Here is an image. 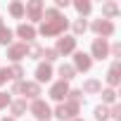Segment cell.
Wrapping results in <instances>:
<instances>
[{"label":"cell","instance_id":"22","mask_svg":"<svg viewBox=\"0 0 121 121\" xmlns=\"http://www.w3.org/2000/svg\"><path fill=\"white\" fill-rule=\"evenodd\" d=\"M74 7H76V10H78V14L83 17V14H88V12H90V7H93V5L88 3V0H76Z\"/></svg>","mask_w":121,"mask_h":121},{"label":"cell","instance_id":"14","mask_svg":"<svg viewBox=\"0 0 121 121\" xmlns=\"http://www.w3.org/2000/svg\"><path fill=\"white\" fill-rule=\"evenodd\" d=\"M17 36L24 38V43H31V40L36 38V29H33L31 24H19V26H17Z\"/></svg>","mask_w":121,"mask_h":121},{"label":"cell","instance_id":"1","mask_svg":"<svg viewBox=\"0 0 121 121\" xmlns=\"http://www.w3.org/2000/svg\"><path fill=\"white\" fill-rule=\"evenodd\" d=\"M67 26H69V22H67L64 14L57 17V19H45L43 26H40V36H45V38H50V36H59V33H64Z\"/></svg>","mask_w":121,"mask_h":121},{"label":"cell","instance_id":"16","mask_svg":"<svg viewBox=\"0 0 121 121\" xmlns=\"http://www.w3.org/2000/svg\"><path fill=\"white\" fill-rule=\"evenodd\" d=\"M10 109H12V119H14V116H24V114H26V100H14V102H10Z\"/></svg>","mask_w":121,"mask_h":121},{"label":"cell","instance_id":"12","mask_svg":"<svg viewBox=\"0 0 121 121\" xmlns=\"http://www.w3.org/2000/svg\"><path fill=\"white\" fill-rule=\"evenodd\" d=\"M50 78H52V67H50L48 62H45V64H38V67H36V83L40 86V83H48Z\"/></svg>","mask_w":121,"mask_h":121},{"label":"cell","instance_id":"30","mask_svg":"<svg viewBox=\"0 0 121 121\" xmlns=\"http://www.w3.org/2000/svg\"><path fill=\"white\" fill-rule=\"evenodd\" d=\"M10 102H12V100H10V95H7V93H0V109H5Z\"/></svg>","mask_w":121,"mask_h":121},{"label":"cell","instance_id":"17","mask_svg":"<svg viewBox=\"0 0 121 121\" xmlns=\"http://www.w3.org/2000/svg\"><path fill=\"white\" fill-rule=\"evenodd\" d=\"M102 90V83L97 81V78H88L86 83H83V90L81 93H100Z\"/></svg>","mask_w":121,"mask_h":121},{"label":"cell","instance_id":"10","mask_svg":"<svg viewBox=\"0 0 121 121\" xmlns=\"http://www.w3.org/2000/svg\"><path fill=\"white\" fill-rule=\"evenodd\" d=\"M7 57L12 59V62L24 59L26 57V43H12V45H7Z\"/></svg>","mask_w":121,"mask_h":121},{"label":"cell","instance_id":"11","mask_svg":"<svg viewBox=\"0 0 121 121\" xmlns=\"http://www.w3.org/2000/svg\"><path fill=\"white\" fill-rule=\"evenodd\" d=\"M107 83H109L112 88L121 83V62H119V59H114L112 67H109V71H107Z\"/></svg>","mask_w":121,"mask_h":121},{"label":"cell","instance_id":"13","mask_svg":"<svg viewBox=\"0 0 121 121\" xmlns=\"http://www.w3.org/2000/svg\"><path fill=\"white\" fill-rule=\"evenodd\" d=\"M22 93L26 95V97H31V100H38V95H40V86L36 83V81H22Z\"/></svg>","mask_w":121,"mask_h":121},{"label":"cell","instance_id":"28","mask_svg":"<svg viewBox=\"0 0 121 121\" xmlns=\"http://www.w3.org/2000/svg\"><path fill=\"white\" fill-rule=\"evenodd\" d=\"M67 97H69V102H76V104H81V100H83V93H81V90H69V93H67Z\"/></svg>","mask_w":121,"mask_h":121},{"label":"cell","instance_id":"18","mask_svg":"<svg viewBox=\"0 0 121 121\" xmlns=\"http://www.w3.org/2000/svg\"><path fill=\"white\" fill-rule=\"evenodd\" d=\"M59 76H62V81H69L76 76V69L71 64H59Z\"/></svg>","mask_w":121,"mask_h":121},{"label":"cell","instance_id":"36","mask_svg":"<svg viewBox=\"0 0 121 121\" xmlns=\"http://www.w3.org/2000/svg\"><path fill=\"white\" fill-rule=\"evenodd\" d=\"M74 121H83V119H74Z\"/></svg>","mask_w":121,"mask_h":121},{"label":"cell","instance_id":"15","mask_svg":"<svg viewBox=\"0 0 121 121\" xmlns=\"http://www.w3.org/2000/svg\"><path fill=\"white\" fill-rule=\"evenodd\" d=\"M116 14H119V5H116V3H104V5H102V19L109 22V19H114Z\"/></svg>","mask_w":121,"mask_h":121},{"label":"cell","instance_id":"7","mask_svg":"<svg viewBox=\"0 0 121 121\" xmlns=\"http://www.w3.org/2000/svg\"><path fill=\"white\" fill-rule=\"evenodd\" d=\"M90 52H93L95 59H104V57L109 55V45H107V40H104V38H95L93 45H90Z\"/></svg>","mask_w":121,"mask_h":121},{"label":"cell","instance_id":"27","mask_svg":"<svg viewBox=\"0 0 121 121\" xmlns=\"http://www.w3.org/2000/svg\"><path fill=\"white\" fill-rule=\"evenodd\" d=\"M43 55H45V62H48V64H50V62H55V59L59 57L55 48H45V50H43Z\"/></svg>","mask_w":121,"mask_h":121},{"label":"cell","instance_id":"32","mask_svg":"<svg viewBox=\"0 0 121 121\" xmlns=\"http://www.w3.org/2000/svg\"><path fill=\"white\" fill-rule=\"evenodd\" d=\"M55 5H57L55 10H62V7L67 10V7H69V0H55Z\"/></svg>","mask_w":121,"mask_h":121},{"label":"cell","instance_id":"6","mask_svg":"<svg viewBox=\"0 0 121 121\" xmlns=\"http://www.w3.org/2000/svg\"><path fill=\"white\" fill-rule=\"evenodd\" d=\"M57 55H69L76 50V38L74 36H62V38H57Z\"/></svg>","mask_w":121,"mask_h":121},{"label":"cell","instance_id":"3","mask_svg":"<svg viewBox=\"0 0 121 121\" xmlns=\"http://www.w3.org/2000/svg\"><path fill=\"white\" fill-rule=\"evenodd\" d=\"M43 0H29L24 5V14L31 19V22H43Z\"/></svg>","mask_w":121,"mask_h":121},{"label":"cell","instance_id":"35","mask_svg":"<svg viewBox=\"0 0 121 121\" xmlns=\"http://www.w3.org/2000/svg\"><path fill=\"white\" fill-rule=\"evenodd\" d=\"M3 121H14V119H12V116H10V119H7V116H5V119H3Z\"/></svg>","mask_w":121,"mask_h":121},{"label":"cell","instance_id":"31","mask_svg":"<svg viewBox=\"0 0 121 121\" xmlns=\"http://www.w3.org/2000/svg\"><path fill=\"white\" fill-rule=\"evenodd\" d=\"M109 116H112V119H116V121H119V116H121V107H119V104H114V107H112V109H109Z\"/></svg>","mask_w":121,"mask_h":121},{"label":"cell","instance_id":"5","mask_svg":"<svg viewBox=\"0 0 121 121\" xmlns=\"http://www.w3.org/2000/svg\"><path fill=\"white\" fill-rule=\"evenodd\" d=\"M93 31H95L100 38H104V40H107V38L114 33V24H112V22H107V19H95V22H93Z\"/></svg>","mask_w":121,"mask_h":121},{"label":"cell","instance_id":"9","mask_svg":"<svg viewBox=\"0 0 121 121\" xmlns=\"http://www.w3.org/2000/svg\"><path fill=\"white\" fill-rule=\"evenodd\" d=\"M67 93H69V83H67V81H57V83H52V88H50V97L57 100V102H62V100L67 97Z\"/></svg>","mask_w":121,"mask_h":121},{"label":"cell","instance_id":"33","mask_svg":"<svg viewBox=\"0 0 121 121\" xmlns=\"http://www.w3.org/2000/svg\"><path fill=\"white\" fill-rule=\"evenodd\" d=\"M109 52H112V55H114V57H119V55H121V43H114V45H112V50H109Z\"/></svg>","mask_w":121,"mask_h":121},{"label":"cell","instance_id":"4","mask_svg":"<svg viewBox=\"0 0 121 121\" xmlns=\"http://www.w3.org/2000/svg\"><path fill=\"white\" fill-rule=\"evenodd\" d=\"M31 114L36 116V119H40V121H48L50 116H52V109H50V104L45 102V100H33L31 102Z\"/></svg>","mask_w":121,"mask_h":121},{"label":"cell","instance_id":"23","mask_svg":"<svg viewBox=\"0 0 121 121\" xmlns=\"http://www.w3.org/2000/svg\"><path fill=\"white\" fill-rule=\"evenodd\" d=\"M100 93H102V102H104V104H114V100H116L114 88H107V90H100Z\"/></svg>","mask_w":121,"mask_h":121},{"label":"cell","instance_id":"8","mask_svg":"<svg viewBox=\"0 0 121 121\" xmlns=\"http://www.w3.org/2000/svg\"><path fill=\"white\" fill-rule=\"evenodd\" d=\"M93 67V57L86 55V52H76L74 55V69L76 71H90Z\"/></svg>","mask_w":121,"mask_h":121},{"label":"cell","instance_id":"37","mask_svg":"<svg viewBox=\"0 0 121 121\" xmlns=\"http://www.w3.org/2000/svg\"><path fill=\"white\" fill-rule=\"evenodd\" d=\"M0 24H3V22H0Z\"/></svg>","mask_w":121,"mask_h":121},{"label":"cell","instance_id":"19","mask_svg":"<svg viewBox=\"0 0 121 121\" xmlns=\"http://www.w3.org/2000/svg\"><path fill=\"white\" fill-rule=\"evenodd\" d=\"M26 55H29L31 59H40V57H43V48H40L38 43H31V45H26Z\"/></svg>","mask_w":121,"mask_h":121},{"label":"cell","instance_id":"25","mask_svg":"<svg viewBox=\"0 0 121 121\" xmlns=\"http://www.w3.org/2000/svg\"><path fill=\"white\" fill-rule=\"evenodd\" d=\"M86 29H88V22H86L83 17L74 22V33H76V36H81V33H86Z\"/></svg>","mask_w":121,"mask_h":121},{"label":"cell","instance_id":"24","mask_svg":"<svg viewBox=\"0 0 121 121\" xmlns=\"http://www.w3.org/2000/svg\"><path fill=\"white\" fill-rule=\"evenodd\" d=\"M95 119H97V121H107V119H109V109H107L104 104H97V107H95Z\"/></svg>","mask_w":121,"mask_h":121},{"label":"cell","instance_id":"34","mask_svg":"<svg viewBox=\"0 0 121 121\" xmlns=\"http://www.w3.org/2000/svg\"><path fill=\"white\" fill-rule=\"evenodd\" d=\"M22 93V81H14V86H12V95H19Z\"/></svg>","mask_w":121,"mask_h":121},{"label":"cell","instance_id":"21","mask_svg":"<svg viewBox=\"0 0 121 121\" xmlns=\"http://www.w3.org/2000/svg\"><path fill=\"white\" fill-rule=\"evenodd\" d=\"M0 43H3V45H10L12 43V31L5 24H0Z\"/></svg>","mask_w":121,"mask_h":121},{"label":"cell","instance_id":"29","mask_svg":"<svg viewBox=\"0 0 121 121\" xmlns=\"http://www.w3.org/2000/svg\"><path fill=\"white\" fill-rule=\"evenodd\" d=\"M12 76H10V69H0V86H3V83H7Z\"/></svg>","mask_w":121,"mask_h":121},{"label":"cell","instance_id":"2","mask_svg":"<svg viewBox=\"0 0 121 121\" xmlns=\"http://www.w3.org/2000/svg\"><path fill=\"white\" fill-rule=\"evenodd\" d=\"M78 109H81V104H76V102H59L52 114L57 119H62V121H74L76 114H78Z\"/></svg>","mask_w":121,"mask_h":121},{"label":"cell","instance_id":"26","mask_svg":"<svg viewBox=\"0 0 121 121\" xmlns=\"http://www.w3.org/2000/svg\"><path fill=\"white\" fill-rule=\"evenodd\" d=\"M10 76H12L14 81H22V78H24V67H22V64H14V67L10 69Z\"/></svg>","mask_w":121,"mask_h":121},{"label":"cell","instance_id":"20","mask_svg":"<svg viewBox=\"0 0 121 121\" xmlns=\"http://www.w3.org/2000/svg\"><path fill=\"white\" fill-rule=\"evenodd\" d=\"M10 14L14 17V19H22L24 17V3H10Z\"/></svg>","mask_w":121,"mask_h":121}]
</instances>
